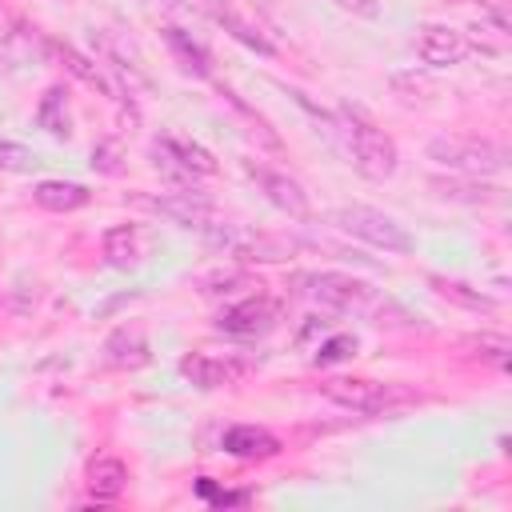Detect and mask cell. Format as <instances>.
<instances>
[{"instance_id":"cell-1","label":"cell","mask_w":512,"mask_h":512,"mask_svg":"<svg viewBox=\"0 0 512 512\" xmlns=\"http://www.w3.org/2000/svg\"><path fill=\"white\" fill-rule=\"evenodd\" d=\"M340 128H344V148H348V160L352 168L364 176V180H392L396 168H400V152H396V140L376 128L360 108H340Z\"/></svg>"},{"instance_id":"cell-2","label":"cell","mask_w":512,"mask_h":512,"mask_svg":"<svg viewBox=\"0 0 512 512\" xmlns=\"http://www.w3.org/2000/svg\"><path fill=\"white\" fill-rule=\"evenodd\" d=\"M424 156L436 168H448L456 176H496L508 164L504 144L488 140V136H456V132H440L424 144Z\"/></svg>"},{"instance_id":"cell-3","label":"cell","mask_w":512,"mask_h":512,"mask_svg":"<svg viewBox=\"0 0 512 512\" xmlns=\"http://www.w3.org/2000/svg\"><path fill=\"white\" fill-rule=\"evenodd\" d=\"M320 396L348 412H364V416H388V412H400L420 400L404 384L368 380V376H328V380H320Z\"/></svg>"},{"instance_id":"cell-4","label":"cell","mask_w":512,"mask_h":512,"mask_svg":"<svg viewBox=\"0 0 512 512\" xmlns=\"http://www.w3.org/2000/svg\"><path fill=\"white\" fill-rule=\"evenodd\" d=\"M328 224H332L336 232H344V236H352V240H360V244H372V248H380V252H392V256H408V252L416 248L412 232H408L396 216H388V212H380V208H368V204L332 208V212H328Z\"/></svg>"},{"instance_id":"cell-5","label":"cell","mask_w":512,"mask_h":512,"mask_svg":"<svg viewBox=\"0 0 512 512\" xmlns=\"http://www.w3.org/2000/svg\"><path fill=\"white\" fill-rule=\"evenodd\" d=\"M216 252L240 260V264H276V260H288L292 256V240L284 236H268V232H256L248 224H232V220H212L204 232H200Z\"/></svg>"},{"instance_id":"cell-6","label":"cell","mask_w":512,"mask_h":512,"mask_svg":"<svg viewBox=\"0 0 512 512\" xmlns=\"http://www.w3.org/2000/svg\"><path fill=\"white\" fill-rule=\"evenodd\" d=\"M152 164H156L160 172H168L180 188H192L196 176H216V172H220L216 156H212L204 144H196V140H188V136H176V132H164V136L152 144Z\"/></svg>"},{"instance_id":"cell-7","label":"cell","mask_w":512,"mask_h":512,"mask_svg":"<svg viewBox=\"0 0 512 512\" xmlns=\"http://www.w3.org/2000/svg\"><path fill=\"white\" fill-rule=\"evenodd\" d=\"M300 284H308V296L316 304L336 312H360L372 304V288L348 272H312V276H300Z\"/></svg>"},{"instance_id":"cell-8","label":"cell","mask_w":512,"mask_h":512,"mask_svg":"<svg viewBox=\"0 0 512 512\" xmlns=\"http://www.w3.org/2000/svg\"><path fill=\"white\" fill-rule=\"evenodd\" d=\"M176 368H180V376H184L192 388H200V392L240 384V380L252 372L248 360H240V356H212V352H188V356H180Z\"/></svg>"},{"instance_id":"cell-9","label":"cell","mask_w":512,"mask_h":512,"mask_svg":"<svg viewBox=\"0 0 512 512\" xmlns=\"http://www.w3.org/2000/svg\"><path fill=\"white\" fill-rule=\"evenodd\" d=\"M244 172L256 180V188L264 192V200H268L272 208H280L284 216H292V220H308V216H312L308 192H304L288 172H276V168L256 164V160H244Z\"/></svg>"},{"instance_id":"cell-10","label":"cell","mask_w":512,"mask_h":512,"mask_svg":"<svg viewBox=\"0 0 512 512\" xmlns=\"http://www.w3.org/2000/svg\"><path fill=\"white\" fill-rule=\"evenodd\" d=\"M148 208L160 212L164 220H172L176 228H188V232H204L216 220V208L200 188H176V192L148 196Z\"/></svg>"},{"instance_id":"cell-11","label":"cell","mask_w":512,"mask_h":512,"mask_svg":"<svg viewBox=\"0 0 512 512\" xmlns=\"http://www.w3.org/2000/svg\"><path fill=\"white\" fill-rule=\"evenodd\" d=\"M472 52V36L452 24H424L416 32V56L428 68H452Z\"/></svg>"},{"instance_id":"cell-12","label":"cell","mask_w":512,"mask_h":512,"mask_svg":"<svg viewBox=\"0 0 512 512\" xmlns=\"http://www.w3.org/2000/svg\"><path fill=\"white\" fill-rule=\"evenodd\" d=\"M216 328L232 336H264L268 328H276V304L260 292L248 300H236L216 316Z\"/></svg>"},{"instance_id":"cell-13","label":"cell","mask_w":512,"mask_h":512,"mask_svg":"<svg viewBox=\"0 0 512 512\" xmlns=\"http://www.w3.org/2000/svg\"><path fill=\"white\" fill-rule=\"evenodd\" d=\"M220 448L228 456H240V460H268L280 452V440L260 424H232V428H224Z\"/></svg>"},{"instance_id":"cell-14","label":"cell","mask_w":512,"mask_h":512,"mask_svg":"<svg viewBox=\"0 0 512 512\" xmlns=\"http://www.w3.org/2000/svg\"><path fill=\"white\" fill-rule=\"evenodd\" d=\"M104 360H108L112 368H124V372H136V368H144V364L152 360L148 336H144L140 328H132V324L116 328V332L104 340Z\"/></svg>"},{"instance_id":"cell-15","label":"cell","mask_w":512,"mask_h":512,"mask_svg":"<svg viewBox=\"0 0 512 512\" xmlns=\"http://www.w3.org/2000/svg\"><path fill=\"white\" fill-rule=\"evenodd\" d=\"M84 484L96 496V504H108L128 488V464L120 456H92L84 468Z\"/></svg>"},{"instance_id":"cell-16","label":"cell","mask_w":512,"mask_h":512,"mask_svg":"<svg viewBox=\"0 0 512 512\" xmlns=\"http://www.w3.org/2000/svg\"><path fill=\"white\" fill-rule=\"evenodd\" d=\"M100 248H104V260H108L112 268H120V272L136 268V264L144 260V252H148L144 232H140L136 224H116V228H108L104 240H100Z\"/></svg>"},{"instance_id":"cell-17","label":"cell","mask_w":512,"mask_h":512,"mask_svg":"<svg viewBox=\"0 0 512 512\" xmlns=\"http://www.w3.org/2000/svg\"><path fill=\"white\" fill-rule=\"evenodd\" d=\"M432 192L440 196V200H452V204H496L500 200V188H492V184H484V176H436L432 180Z\"/></svg>"},{"instance_id":"cell-18","label":"cell","mask_w":512,"mask_h":512,"mask_svg":"<svg viewBox=\"0 0 512 512\" xmlns=\"http://www.w3.org/2000/svg\"><path fill=\"white\" fill-rule=\"evenodd\" d=\"M428 288H432L440 300L456 304V308H468V312H496V296H488V292L472 288L468 280H456V276H440V272H432V276H428Z\"/></svg>"},{"instance_id":"cell-19","label":"cell","mask_w":512,"mask_h":512,"mask_svg":"<svg viewBox=\"0 0 512 512\" xmlns=\"http://www.w3.org/2000/svg\"><path fill=\"white\" fill-rule=\"evenodd\" d=\"M208 12H212V20L228 32V36H236L244 48H252V52H260V56H276V48H272V40L260 32V28H252L236 8H228V4H220V0H208Z\"/></svg>"},{"instance_id":"cell-20","label":"cell","mask_w":512,"mask_h":512,"mask_svg":"<svg viewBox=\"0 0 512 512\" xmlns=\"http://www.w3.org/2000/svg\"><path fill=\"white\" fill-rule=\"evenodd\" d=\"M32 200L48 212H76L92 200V192L80 184V180H40L32 188Z\"/></svg>"},{"instance_id":"cell-21","label":"cell","mask_w":512,"mask_h":512,"mask_svg":"<svg viewBox=\"0 0 512 512\" xmlns=\"http://www.w3.org/2000/svg\"><path fill=\"white\" fill-rule=\"evenodd\" d=\"M48 52H52V56H56V60H60V64H64V68H68V72L76 76V80H84L88 88H100L104 96H112V92H116V88H112V84L104 80V72H100V68H96V64H92V60H88L84 52H76L72 44L48 40Z\"/></svg>"},{"instance_id":"cell-22","label":"cell","mask_w":512,"mask_h":512,"mask_svg":"<svg viewBox=\"0 0 512 512\" xmlns=\"http://www.w3.org/2000/svg\"><path fill=\"white\" fill-rule=\"evenodd\" d=\"M36 124L56 136V140H68L72 136V120H68V92L64 88H48L36 104Z\"/></svg>"},{"instance_id":"cell-23","label":"cell","mask_w":512,"mask_h":512,"mask_svg":"<svg viewBox=\"0 0 512 512\" xmlns=\"http://www.w3.org/2000/svg\"><path fill=\"white\" fill-rule=\"evenodd\" d=\"M164 44L172 48V56H176V64L184 68V72H192V76H208L212 72V60H208V52L184 32V28H164Z\"/></svg>"},{"instance_id":"cell-24","label":"cell","mask_w":512,"mask_h":512,"mask_svg":"<svg viewBox=\"0 0 512 512\" xmlns=\"http://www.w3.org/2000/svg\"><path fill=\"white\" fill-rule=\"evenodd\" d=\"M32 164H36V152L28 144L0 136V172H28Z\"/></svg>"},{"instance_id":"cell-25","label":"cell","mask_w":512,"mask_h":512,"mask_svg":"<svg viewBox=\"0 0 512 512\" xmlns=\"http://www.w3.org/2000/svg\"><path fill=\"white\" fill-rule=\"evenodd\" d=\"M240 288H252V276L248 272H212V276H204V296H232V292H240Z\"/></svg>"},{"instance_id":"cell-26","label":"cell","mask_w":512,"mask_h":512,"mask_svg":"<svg viewBox=\"0 0 512 512\" xmlns=\"http://www.w3.org/2000/svg\"><path fill=\"white\" fill-rule=\"evenodd\" d=\"M348 356H356V336H332V340H324V344L316 348L312 364H316V368H328V364H340V360H348Z\"/></svg>"},{"instance_id":"cell-27","label":"cell","mask_w":512,"mask_h":512,"mask_svg":"<svg viewBox=\"0 0 512 512\" xmlns=\"http://www.w3.org/2000/svg\"><path fill=\"white\" fill-rule=\"evenodd\" d=\"M468 348H476V352H480L484 360H492L496 368H508V352H512V344H508L504 336H488V332H484V336H472Z\"/></svg>"},{"instance_id":"cell-28","label":"cell","mask_w":512,"mask_h":512,"mask_svg":"<svg viewBox=\"0 0 512 512\" xmlns=\"http://www.w3.org/2000/svg\"><path fill=\"white\" fill-rule=\"evenodd\" d=\"M476 4H480L484 20H488L500 36H508V32H512V0H476Z\"/></svg>"},{"instance_id":"cell-29","label":"cell","mask_w":512,"mask_h":512,"mask_svg":"<svg viewBox=\"0 0 512 512\" xmlns=\"http://www.w3.org/2000/svg\"><path fill=\"white\" fill-rule=\"evenodd\" d=\"M196 492H200L204 500H212V504H220V508H228V504H248V500H252L248 492H220V488H212V480H208V476H200V484H196Z\"/></svg>"},{"instance_id":"cell-30","label":"cell","mask_w":512,"mask_h":512,"mask_svg":"<svg viewBox=\"0 0 512 512\" xmlns=\"http://www.w3.org/2000/svg\"><path fill=\"white\" fill-rule=\"evenodd\" d=\"M116 156H120V148L112 144V140H104V144H96L92 148V168H100V172H120V164H116Z\"/></svg>"},{"instance_id":"cell-31","label":"cell","mask_w":512,"mask_h":512,"mask_svg":"<svg viewBox=\"0 0 512 512\" xmlns=\"http://www.w3.org/2000/svg\"><path fill=\"white\" fill-rule=\"evenodd\" d=\"M332 4L352 12V16H376L380 12V0H332Z\"/></svg>"},{"instance_id":"cell-32","label":"cell","mask_w":512,"mask_h":512,"mask_svg":"<svg viewBox=\"0 0 512 512\" xmlns=\"http://www.w3.org/2000/svg\"><path fill=\"white\" fill-rule=\"evenodd\" d=\"M144 4H148V0H144Z\"/></svg>"}]
</instances>
